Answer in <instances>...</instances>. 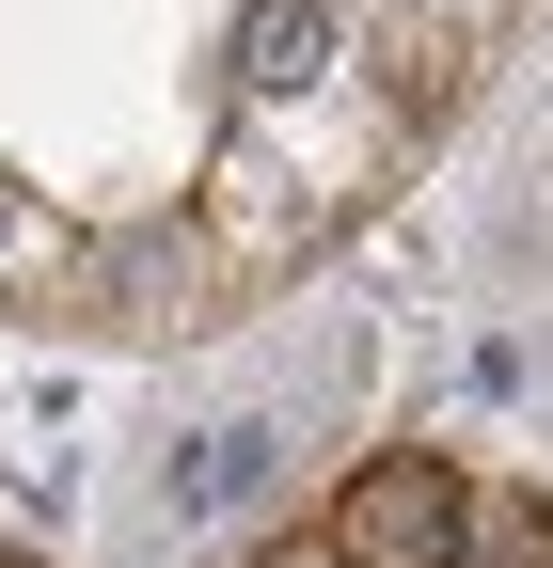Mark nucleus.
<instances>
[{
    "mask_svg": "<svg viewBox=\"0 0 553 568\" xmlns=\"http://www.w3.org/2000/svg\"><path fill=\"white\" fill-rule=\"evenodd\" d=\"M395 159H411V111H395V95H364V80L238 95L222 159H205V190H190V222L222 237V268H238V284H285L301 253H332V237H349L364 205L395 190Z\"/></svg>",
    "mask_w": 553,
    "mask_h": 568,
    "instance_id": "nucleus-1",
    "label": "nucleus"
},
{
    "mask_svg": "<svg viewBox=\"0 0 553 568\" xmlns=\"http://www.w3.org/2000/svg\"><path fill=\"white\" fill-rule=\"evenodd\" d=\"M332 552L349 568H474V489L428 443H395V458H364L332 489Z\"/></svg>",
    "mask_w": 553,
    "mask_h": 568,
    "instance_id": "nucleus-2",
    "label": "nucleus"
},
{
    "mask_svg": "<svg viewBox=\"0 0 553 568\" xmlns=\"http://www.w3.org/2000/svg\"><path fill=\"white\" fill-rule=\"evenodd\" d=\"M0 316H95V237L0 174Z\"/></svg>",
    "mask_w": 553,
    "mask_h": 568,
    "instance_id": "nucleus-3",
    "label": "nucleus"
},
{
    "mask_svg": "<svg viewBox=\"0 0 553 568\" xmlns=\"http://www.w3.org/2000/svg\"><path fill=\"white\" fill-rule=\"evenodd\" d=\"M253 568H349V552H332V537H269Z\"/></svg>",
    "mask_w": 553,
    "mask_h": 568,
    "instance_id": "nucleus-4",
    "label": "nucleus"
},
{
    "mask_svg": "<svg viewBox=\"0 0 553 568\" xmlns=\"http://www.w3.org/2000/svg\"><path fill=\"white\" fill-rule=\"evenodd\" d=\"M428 17H443V32H474V17H491V0H428Z\"/></svg>",
    "mask_w": 553,
    "mask_h": 568,
    "instance_id": "nucleus-5",
    "label": "nucleus"
},
{
    "mask_svg": "<svg viewBox=\"0 0 553 568\" xmlns=\"http://www.w3.org/2000/svg\"><path fill=\"white\" fill-rule=\"evenodd\" d=\"M491 568H553V537H522V552H491Z\"/></svg>",
    "mask_w": 553,
    "mask_h": 568,
    "instance_id": "nucleus-6",
    "label": "nucleus"
}]
</instances>
